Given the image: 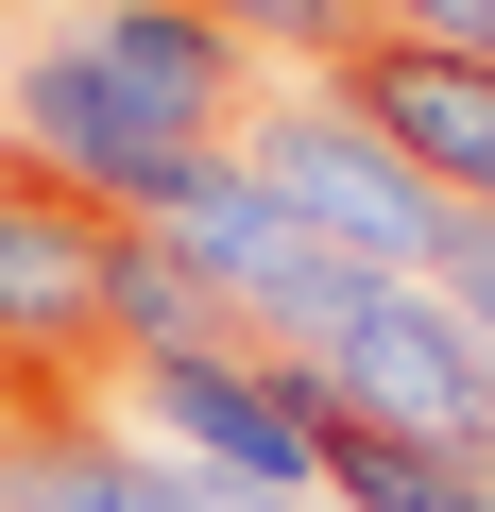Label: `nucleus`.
Segmentation results:
<instances>
[{
    "label": "nucleus",
    "mask_w": 495,
    "mask_h": 512,
    "mask_svg": "<svg viewBox=\"0 0 495 512\" xmlns=\"http://www.w3.org/2000/svg\"><path fill=\"white\" fill-rule=\"evenodd\" d=\"M0 137H18L52 188H86L103 222H171V188H188V137L137 120L86 35H18V69H0Z\"/></svg>",
    "instance_id": "4"
},
{
    "label": "nucleus",
    "mask_w": 495,
    "mask_h": 512,
    "mask_svg": "<svg viewBox=\"0 0 495 512\" xmlns=\"http://www.w3.org/2000/svg\"><path fill=\"white\" fill-rule=\"evenodd\" d=\"M0 512H52V495H35V478H0Z\"/></svg>",
    "instance_id": "11"
},
{
    "label": "nucleus",
    "mask_w": 495,
    "mask_h": 512,
    "mask_svg": "<svg viewBox=\"0 0 495 512\" xmlns=\"http://www.w3.org/2000/svg\"><path fill=\"white\" fill-rule=\"evenodd\" d=\"M205 18L257 52V69H308V86H342L376 52V0H205Z\"/></svg>",
    "instance_id": "9"
},
{
    "label": "nucleus",
    "mask_w": 495,
    "mask_h": 512,
    "mask_svg": "<svg viewBox=\"0 0 495 512\" xmlns=\"http://www.w3.org/2000/svg\"><path fill=\"white\" fill-rule=\"evenodd\" d=\"M103 274H120V222H103L86 188H52L18 137H0V376H52V393L120 376Z\"/></svg>",
    "instance_id": "3"
},
{
    "label": "nucleus",
    "mask_w": 495,
    "mask_h": 512,
    "mask_svg": "<svg viewBox=\"0 0 495 512\" xmlns=\"http://www.w3.org/2000/svg\"><path fill=\"white\" fill-rule=\"evenodd\" d=\"M103 342H120V376H137V359H188V342H239V325H222V291L188 274V256H171L154 222H120V274H103Z\"/></svg>",
    "instance_id": "7"
},
{
    "label": "nucleus",
    "mask_w": 495,
    "mask_h": 512,
    "mask_svg": "<svg viewBox=\"0 0 495 512\" xmlns=\"http://www.w3.org/2000/svg\"><path fill=\"white\" fill-rule=\"evenodd\" d=\"M120 427L171 444V461H205V478L325 495V427H342V393H325L308 359H274V342H188V359H137V376H120Z\"/></svg>",
    "instance_id": "2"
},
{
    "label": "nucleus",
    "mask_w": 495,
    "mask_h": 512,
    "mask_svg": "<svg viewBox=\"0 0 495 512\" xmlns=\"http://www.w3.org/2000/svg\"><path fill=\"white\" fill-rule=\"evenodd\" d=\"M69 35L103 52V86H120L137 120H171L188 154H239V120H257V52H239L205 0H86Z\"/></svg>",
    "instance_id": "5"
},
{
    "label": "nucleus",
    "mask_w": 495,
    "mask_h": 512,
    "mask_svg": "<svg viewBox=\"0 0 495 512\" xmlns=\"http://www.w3.org/2000/svg\"><path fill=\"white\" fill-rule=\"evenodd\" d=\"M427 291H444V308H461V325L495 342V222H478V205L444 222V274H427Z\"/></svg>",
    "instance_id": "10"
},
{
    "label": "nucleus",
    "mask_w": 495,
    "mask_h": 512,
    "mask_svg": "<svg viewBox=\"0 0 495 512\" xmlns=\"http://www.w3.org/2000/svg\"><path fill=\"white\" fill-rule=\"evenodd\" d=\"M342 103H359V120H376L444 205L495 222V69H478V52H410V35H376V52L342 69Z\"/></svg>",
    "instance_id": "6"
},
{
    "label": "nucleus",
    "mask_w": 495,
    "mask_h": 512,
    "mask_svg": "<svg viewBox=\"0 0 495 512\" xmlns=\"http://www.w3.org/2000/svg\"><path fill=\"white\" fill-rule=\"evenodd\" d=\"M239 171H257L325 256H359V274H393V291H427V274H444V222H461V205H444V188H427V171L342 103V86H257Z\"/></svg>",
    "instance_id": "1"
},
{
    "label": "nucleus",
    "mask_w": 495,
    "mask_h": 512,
    "mask_svg": "<svg viewBox=\"0 0 495 512\" xmlns=\"http://www.w3.org/2000/svg\"><path fill=\"white\" fill-rule=\"evenodd\" d=\"M325 495L342 512H495V461H461V444H393V427H325Z\"/></svg>",
    "instance_id": "8"
}]
</instances>
